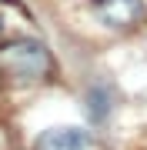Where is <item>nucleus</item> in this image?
<instances>
[{
	"mask_svg": "<svg viewBox=\"0 0 147 150\" xmlns=\"http://www.w3.org/2000/svg\"><path fill=\"white\" fill-rule=\"evenodd\" d=\"M0 30H4V17H0Z\"/></svg>",
	"mask_w": 147,
	"mask_h": 150,
	"instance_id": "39448f33",
	"label": "nucleus"
},
{
	"mask_svg": "<svg viewBox=\"0 0 147 150\" xmlns=\"http://www.w3.org/2000/svg\"><path fill=\"white\" fill-rule=\"evenodd\" d=\"M90 7H94V13L100 17L107 27H134L137 20H141V13H144V0H90Z\"/></svg>",
	"mask_w": 147,
	"mask_h": 150,
	"instance_id": "f03ea898",
	"label": "nucleus"
},
{
	"mask_svg": "<svg viewBox=\"0 0 147 150\" xmlns=\"http://www.w3.org/2000/svg\"><path fill=\"white\" fill-rule=\"evenodd\" d=\"M110 107H114V103H110V90H107V87H90V90H87V113H90L94 123L107 120Z\"/></svg>",
	"mask_w": 147,
	"mask_h": 150,
	"instance_id": "20e7f679",
	"label": "nucleus"
},
{
	"mask_svg": "<svg viewBox=\"0 0 147 150\" xmlns=\"http://www.w3.org/2000/svg\"><path fill=\"white\" fill-rule=\"evenodd\" d=\"M87 130L80 127H50L33 140V150H84Z\"/></svg>",
	"mask_w": 147,
	"mask_h": 150,
	"instance_id": "7ed1b4c3",
	"label": "nucleus"
},
{
	"mask_svg": "<svg viewBox=\"0 0 147 150\" xmlns=\"http://www.w3.org/2000/svg\"><path fill=\"white\" fill-rule=\"evenodd\" d=\"M0 70L7 77H13V80H27V83L44 80L54 70V57L40 40L20 37V40H10L0 47Z\"/></svg>",
	"mask_w": 147,
	"mask_h": 150,
	"instance_id": "f257e3e1",
	"label": "nucleus"
}]
</instances>
